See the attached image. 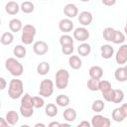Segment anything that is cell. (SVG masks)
<instances>
[{"instance_id": "1", "label": "cell", "mask_w": 127, "mask_h": 127, "mask_svg": "<svg viewBox=\"0 0 127 127\" xmlns=\"http://www.w3.org/2000/svg\"><path fill=\"white\" fill-rule=\"evenodd\" d=\"M24 92V83L21 79L13 78L9 82L8 86V95L12 99L20 98Z\"/></svg>"}, {"instance_id": "2", "label": "cell", "mask_w": 127, "mask_h": 127, "mask_svg": "<svg viewBox=\"0 0 127 127\" xmlns=\"http://www.w3.org/2000/svg\"><path fill=\"white\" fill-rule=\"evenodd\" d=\"M5 67L13 76L16 77L20 76L24 71L23 64L15 58H8L5 61Z\"/></svg>"}, {"instance_id": "3", "label": "cell", "mask_w": 127, "mask_h": 127, "mask_svg": "<svg viewBox=\"0 0 127 127\" xmlns=\"http://www.w3.org/2000/svg\"><path fill=\"white\" fill-rule=\"evenodd\" d=\"M36 28L31 25L27 24L22 28V35H21V41L24 45H31L34 42V38L36 35Z\"/></svg>"}, {"instance_id": "4", "label": "cell", "mask_w": 127, "mask_h": 127, "mask_svg": "<svg viewBox=\"0 0 127 127\" xmlns=\"http://www.w3.org/2000/svg\"><path fill=\"white\" fill-rule=\"evenodd\" d=\"M69 80V72L64 68H60L56 72V87L58 89L66 88Z\"/></svg>"}, {"instance_id": "5", "label": "cell", "mask_w": 127, "mask_h": 127, "mask_svg": "<svg viewBox=\"0 0 127 127\" xmlns=\"http://www.w3.org/2000/svg\"><path fill=\"white\" fill-rule=\"evenodd\" d=\"M54 92V82L51 79H43L40 83L39 95L42 97H50Z\"/></svg>"}, {"instance_id": "6", "label": "cell", "mask_w": 127, "mask_h": 127, "mask_svg": "<svg viewBox=\"0 0 127 127\" xmlns=\"http://www.w3.org/2000/svg\"><path fill=\"white\" fill-rule=\"evenodd\" d=\"M112 119L115 122H122L127 117V104H122L120 107L115 108L112 111Z\"/></svg>"}, {"instance_id": "7", "label": "cell", "mask_w": 127, "mask_h": 127, "mask_svg": "<svg viewBox=\"0 0 127 127\" xmlns=\"http://www.w3.org/2000/svg\"><path fill=\"white\" fill-rule=\"evenodd\" d=\"M93 127H109L111 125V121L109 118L100 115V114H96L91 118V123H90Z\"/></svg>"}, {"instance_id": "8", "label": "cell", "mask_w": 127, "mask_h": 127, "mask_svg": "<svg viewBox=\"0 0 127 127\" xmlns=\"http://www.w3.org/2000/svg\"><path fill=\"white\" fill-rule=\"evenodd\" d=\"M89 38V31L84 27L75 28L73 31V39L78 42H85Z\"/></svg>"}, {"instance_id": "9", "label": "cell", "mask_w": 127, "mask_h": 127, "mask_svg": "<svg viewBox=\"0 0 127 127\" xmlns=\"http://www.w3.org/2000/svg\"><path fill=\"white\" fill-rule=\"evenodd\" d=\"M115 61L119 65H123L127 62V45H122L116 53Z\"/></svg>"}, {"instance_id": "10", "label": "cell", "mask_w": 127, "mask_h": 127, "mask_svg": "<svg viewBox=\"0 0 127 127\" xmlns=\"http://www.w3.org/2000/svg\"><path fill=\"white\" fill-rule=\"evenodd\" d=\"M33 51L38 56H43L48 53L49 46L45 41H37L33 45Z\"/></svg>"}, {"instance_id": "11", "label": "cell", "mask_w": 127, "mask_h": 127, "mask_svg": "<svg viewBox=\"0 0 127 127\" xmlns=\"http://www.w3.org/2000/svg\"><path fill=\"white\" fill-rule=\"evenodd\" d=\"M59 29L61 32H64V33L71 32L73 30V23L69 18L62 19L59 22Z\"/></svg>"}, {"instance_id": "12", "label": "cell", "mask_w": 127, "mask_h": 127, "mask_svg": "<svg viewBox=\"0 0 127 127\" xmlns=\"http://www.w3.org/2000/svg\"><path fill=\"white\" fill-rule=\"evenodd\" d=\"M64 13L67 18H74L78 15V8L73 3H68L64 7Z\"/></svg>"}, {"instance_id": "13", "label": "cell", "mask_w": 127, "mask_h": 127, "mask_svg": "<svg viewBox=\"0 0 127 127\" xmlns=\"http://www.w3.org/2000/svg\"><path fill=\"white\" fill-rule=\"evenodd\" d=\"M92 20H93V16L88 11H82L78 15V22L82 26H88V25H90L91 22H92Z\"/></svg>"}, {"instance_id": "14", "label": "cell", "mask_w": 127, "mask_h": 127, "mask_svg": "<svg viewBox=\"0 0 127 127\" xmlns=\"http://www.w3.org/2000/svg\"><path fill=\"white\" fill-rule=\"evenodd\" d=\"M100 53H101V57L105 60H108V59H111L114 55V49L111 45H102L100 47Z\"/></svg>"}, {"instance_id": "15", "label": "cell", "mask_w": 127, "mask_h": 127, "mask_svg": "<svg viewBox=\"0 0 127 127\" xmlns=\"http://www.w3.org/2000/svg\"><path fill=\"white\" fill-rule=\"evenodd\" d=\"M114 77L117 81L124 82L127 80V69L125 66H119L114 71Z\"/></svg>"}, {"instance_id": "16", "label": "cell", "mask_w": 127, "mask_h": 127, "mask_svg": "<svg viewBox=\"0 0 127 127\" xmlns=\"http://www.w3.org/2000/svg\"><path fill=\"white\" fill-rule=\"evenodd\" d=\"M89 76L90 78H94V79H100L103 76V69L101 66L99 65H92L89 70Z\"/></svg>"}, {"instance_id": "17", "label": "cell", "mask_w": 127, "mask_h": 127, "mask_svg": "<svg viewBox=\"0 0 127 127\" xmlns=\"http://www.w3.org/2000/svg\"><path fill=\"white\" fill-rule=\"evenodd\" d=\"M20 10V6L15 1H9L5 5V11L9 15H16Z\"/></svg>"}, {"instance_id": "18", "label": "cell", "mask_w": 127, "mask_h": 127, "mask_svg": "<svg viewBox=\"0 0 127 127\" xmlns=\"http://www.w3.org/2000/svg\"><path fill=\"white\" fill-rule=\"evenodd\" d=\"M63 116H64V119L66 122H68V123L73 122V121L76 119V111H75L73 108H71V107H67V108H65V110L64 111Z\"/></svg>"}, {"instance_id": "19", "label": "cell", "mask_w": 127, "mask_h": 127, "mask_svg": "<svg viewBox=\"0 0 127 127\" xmlns=\"http://www.w3.org/2000/svg\"><path fill=\"white\" fill-rule=\"evenodd\" d=\"M5 119L9 125H16L19 121V114L15 110H10L6 113Z\"/></svg>"}, {"instance_id": "20", "label": "cell", "mask_w": 127, "mask_h": 127, "mask_svg": "<svg viewBox=\"0 0 127 127\" xmlns=\"http://www.w3.org/2000/svg\"><path fill=\"white\" fill-rule=\"evenodd\" d=\"M68 64L72 69H79L82 65V62L78 56H70L68 58Z\"/></svg>"}, {"instance_id": "21", "label": "cell", "mask_w": 127, "mask_h": 127, "mask_svg": "<svg viewBox=\"0 0 127 127\" xmlns=\"http://www.w3.org/2000/svg\"><path fill=\"white\" fill-rule=\"evenodd\" d=\"M22 28H23V24H22L21 20L16 19V18L10 20V22H9V29L11 30V32L17 33L19 31H21Z\"/></svg>"}, {"instance_id": "22", "label": "cell", "mask_w": 127, "mask_h": 127, "mask_svg": "<svg viewBox=\"0 0 127 127\" xmlns=\"http://www.w3.org/2000/svg\"><path fill=\"white\" fill-rule=\"evenodd\" d=\"M23 107L27 108H34V103H33V97L29 93H25L22 98H21V105Z\"/></svg>"}, {"instance_id": "23", "label": "cell", "mask_w": 127, "mask_h": 127, "mask_svg": "<svg viewBox=\"0 0 127 127\" xmlns=\"http://www.w3.org/2000/svg\"><path fill=\"white\" fill-rule=\"evenodd\" d=\"M14 41V36L11 32H5L2 34V36L0 37V42L2 45L4 46H9L13 43Z\"/></svg>"}, {"instance_id": "24", "label": "cell", "mask_w": 127, "mask_h": 127, "mask_svg": "<svg viewBox=\"0 0 127 127\" xmlns=\"http://www.w3.org/2000/svg\"><path fill=\"white\" fill-rule=\"evenodd\" d=\"M77 52L81 57H87L91 52V47L87 43H82L77 47Z\"/></svg>"}, {"instance_id": "25", "label": "cell", "mask_w": 127, "mask_h": 127, "mask_svg": "<svg viewBox=\"0 0 127 127\" xmlns=\"http://www.w3.org/2000/svg\"><path fill=\"white\" fill-rule=\"evenodd\" d=\"M69 102H70V99L65 94H60L56 98V103L60 107H66L69 104Z\"/></svg>"}, {"instance_id": "26", "label": "cell", "mask_w": 127, "mask_h": 127, "mask_svg": "<svg viewBox=\"0 0 127 127\" xmlns=\"http://www.w3.org/2000/svg\"><path fill=\"white\" fill-rule=\"evenodd\" d=\"M26 48L23 45H17L14 49H13V55L17 58V59H23L26 57Z\"/></svg>"}, {"instance_id": "27", "label": "cell", "mask_w": 127, "mask_h": 127, "mask_svg": "<svg viewBox=\"0 0 127 127\" xmlns=\"http://www.w3.org/2000/svg\"><path fill=\"white\" fill-rule=\"evenodd\" d=\"M58 107L54 103H48L45 107V113L49 117H55L58 114Z\"/></svg>"}, {"instance_id": "28", "label": "cell", "mask_w": 127, "mask_h": 127, "mask_svg": "<svg viewBox=\"0 0 127 127\" xmlns=\"http://www.w3.org/2000/svg\"><path fill=\"white\" fill-rule=\"evenodd\" d=\"M50 71V64L47 62H42L37 65V72L40 75H46Z\"/></svg>"}, {"instance_id": "29", "label": "cell", "mask_w": 127, "mask_h": 127, "mask_svg": "<svg viewBox=\"0 0 127 127\" xmlns=\"http://www.w3.org/2000/svg\"><path fill=\"white\" fill-rule=\"evenodd\" d=\"M34 9H35V6H34V4H33L32 2H30V1H25V2H23V3L20 5V10H21L23 13H25V14H30V13H32V12L34 11Z\"/></svg>"}, {"instance_id": "30", "label": "cell", "mask_w": 127, "mask_h": 127, "mask_svg": "<svg viewBox=\"0 0 127 127\" xmlns=\"http://www.w3.org/2000/svg\"><path fill=\"white\" fill-rule=\"evenodd\" d=\"M104 108H105V103H104V101L101 100V99H96V100H94L93 103H92V105H91L92 111H94V112H96V113H99V112L103 111Z\"/></svg>"}, {"instance_id": "31", "label": "cell", "mask_w": 127, "mask_h": 127, "mask_svg": "<svg viewBox=\"0 0 127 127\" xmlns=\"http://www.w3.org/2000/svg\"><path fill=\"white\" fill-rule=\"evenodd\" d=\"M111 89H112V86H111V83H110L108 80H105V79L100 80V79H99L98 90H100V91L102 92V94L105 93V92H108V91L111 90Z\"/></svg>"}, {"instance_id": "32", "label": "cell", "mask_w": 127, "mask_h": 127, "mask_svg": "<svg viewBox=\"0 0 127 127\" xmlns=\"http://www.w3.org/2000/svg\"><path fill=\"white\" fill-rule=\"evenodd\" d=\"M124 99V92L122 89H113V103H120Z\"/></svg>"}, {"instance_id": "33", "label": "cell", "mask_w": 127, "mask_h": 127, "mask_svg": "<svg viewBox=\"0 0 127 127\" xmlns=\"http://www.w3.org/2000/svg\"><path fill=\"white\" fill-rule=\"evenodd\" d=\"M124 41H125V35H124L122 32L115 30L114 36H113V39H112L111 42H113V43L116 44V45H119V44H123Z\"/></svg>"}, {"instance_id": "34", "label": "cell", "mask_w": 127, "mask_h": 127, "mask_svg": "<svg viewBox=\"0 0 127 127\" xmlns=\"http://www.w3.org/2000/svg\"><path fill=\"white\" fill-rule=\"evenodd\" d=\"M114 32H115V30L113 28H111V27L105 28L103 30V32H102V36H103L104 40L108 41V42H111L112 39H113V36H114Z\"/></svg>"}, {"instance_id": "35", "label": "cell", "mask_w": 127, "mask_h": 127, "mask_svg": "<svg viewBox=\"0 0 127 127\" xmlns=\"http://www.w3.org/2000/svg\"><path fill=\"white\" fill-rule=\"evenodd\" d=\"M98 84H99V79L90 78L87 81V88L91 91H97L98 90Z\"/></svg>"}, {"instance_id": "36", "label": "cell", "mask_w": 127, "mask_h": 127, "mask_svg": "<svg viewBox=\"0 0 127 127\" xmlns=\"http://www.w3.org/2000/svg\"><path fill=\"white\" fill-rule=\"evenodd\" d=\"M61 46H64V45H70V44H73V39L69 36V35H62L60 37V40H59Z\"/></svg>"}, {"instance_id": "37", "label": "cell", "mask_w": 127, "mask_h": 127, "mask_svg": "<svg viewBox=\"0 0 127 127\" xmlns=\"http://www.w3.org/2000/svg\"><path fill=\"white\" fill-rule=\"evenodd\" d=\"M33 103H34V108H42L45 105V100L44 98L40 96H34L33 97Z\"/></svg>"}, {"instance_id": "38", "label": "cell", "mask_w": 127, "mask_h": 127, "mask_svg": "<svg viewBox=\"0 0 127 127\" xmlns=\"http://www.w3.org/2000/svg\"><path fill=\"white\" fill-rule=\"evenodd\" d=\"M20 113L23 117L29 118L34 114V108H27V107L20 106Z\"/></svg>"}, {"instance_id": "39", "label": "cell", "mask_w": 127, "mask_h": 127, "mask_svg": "<svg viewBox=\"0 0 127 127\" xmlns=\"http://www.w3.org/2000/svg\"><path fill=\"white\" fill-rule=\"evenodd\" d=\"M74 51V48H73V44H70V45H64V46H62V53L64 55H66V56H69L73 53Z\"/></svg>"}, {"instance_id": "40", "label": "cell", "mask_w": 127, "mask_h": 127, "mask_svg": "<svg viewBox=\"0 0 127 127\" xmlns=\"http://www.w3.org/2000/svg\"><path fill=\"white\" fill-rule=\"evenodd\" d=\"M103 95V98L105 101H108V102H112V98H113V88L111 90H109L108 92H105L102 94Z\"/></svg>"}, {"instance_id": "41", "label": "cell", "mask_w": 127, "mask_h": 127, "mask_svg": "<svg viewBox=\"0 0 127 127\" xmlns=\"http://www.w3.org/2000/svg\"><path fill=\"white\" fill-rule=\"evenodd\" d=\"M102 4L105 6H113L116 3V0H101Z\"/></svg>"}, {"instance_id": "42", "label": "cell", "mask_w": 127, "mask_h": 127, "mask_svg": "<svg viewBox=\"0 0 127 127\" xmlns=\"http://www.w3.org/2000/svg\"><path fill=\"white\" fill-rule=\"evenodd\" d=\"M7 86V81L4 77H0V90H4Z\"/></svg>"}, {"instance_id": "43", "label": "cell", "mask_w": 127, "mask_h": 127, "mask_svg": "<svg viewBox=\"0 0 127 127\" xmlns=\"http://www.w3.org/2000/svg\"><path fill=\"white\" fill-rule=\"evenodd\" d=\"M8 125H9V124H8V122L6 121V119L0 117V127H6V126H8Z\"/></svg>"}, {"instance_id": "44", "label": "cell", "mask_w": 127, "mask_h": 127, "mask_svg": "<svg viewBox=\"0 0 127 127\" xmlns=\"http://www.w3.org/2000/svg\"><path fill=\"white\" fill-rule=\"evenodd\" d=\"M90 123L87 122V121H81L79 124H78V127H82V126H85V127H90Z\"/></svg>"}, {"instance_id": "45", "label": "cell", "mask_w": 127, "mask_h": 127, "mask_svg": "<svg viewBox=\"0 0 127 127\" xmlns=\"http://www.w3.org/2000/svg\"><path fill=\"white\" fill-rule=\"evenodd\" d=\"M49 126H50V127H53V126H56V127H60V126H61V123L53 121V122H51V123L49 124Z\"/></svg>"}, {"instance_id": "46", "label": "cell", "mask_w": 127, "mask_h": 127, "mask_svg": "<svg viewBox=\"0 0 127 127\" xmlns=\"http://www.w3.org/2000/svg\"><path fill=\"white\" fill-rule=\"evenodd\" d=\"M39 126H42V127H45L46 125H45V124H43V123H37V124H35V127H39Z\"/></svg>"}, {"instance_id": "47", "label": "cell", "mask_w": 127, "mask_h": 127, "mask_svg": "<svg viewBox=\"0 0 127 127\" xmlns=\"http://www.w3.org/2000/svg\"><path fill=\"white\" fill-rule=\"evenodd\" d=\"M81 2H88V1H90V0H80Z\"/></svg>"}, {"instance_id": "48", "label": "cell", "mask_w": 127, "mask_h": 127, "mask_svg": "<svg viewBox=\"0 0 127 127\" xmlns=\"http://www.w3.org/2000/svg\"><path fill=\"white\" fill-rule=\"evenodd\" d=\"M0 25H1V19H0Z\"/></svg>"}, {"instance_id": "49", "label": "cell", "mask_w": 127, "mask_h": 127, "mask_svg": "<svg viewBox=\"0 0 127 127\" xmlns=\"http://www.w3.org/2000/svg\"><path fill=\"white\" fill-rule=\"evenodd\" d=\"M0 108H1V102H0Z\"/></svg>"}]
</instances>
